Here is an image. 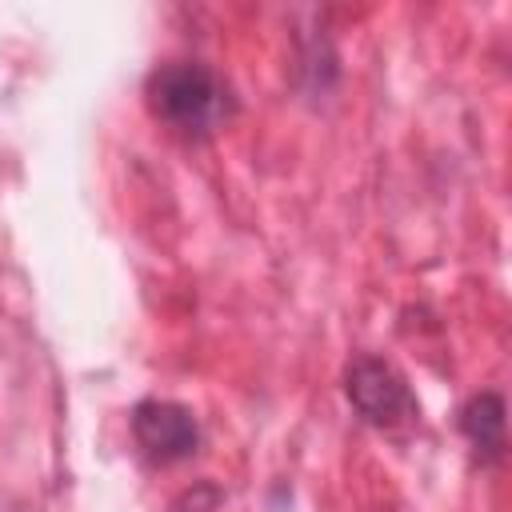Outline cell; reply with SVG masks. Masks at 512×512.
<instances>
[{"instance_id": "1", "label": "cell", "mask_w": 512, "mask_h": 512, "mask_svg": "<svg viewBox=\"0 0 512 512\" xmlns=\"http://www.w3.org/2000/svg\"><path fill=\"white\" fill-rule=\"evenodd\" d=\"M144 100H148V112L164 128L192 136V140L212 136L228 116L224 80L196 60H168L152 68L144 84Z\"/></svg>"}, {"instance_id": "2", "label": "cell", "mask_w": 512, "mask_h": 512, "mask_svg": "<svg viewBox=\"0 0 512 512\" xmlns=\"http://www.w3.org/2000/svg\"><path fill=\"white\" fill-rule=\"evenodd\" d=\"M344 392L348 404L376 428H396L420 412L404 376L380 356H356L344 372Z\"/></svg>"}, {"instance_id": "3", "label": "cell", "mask_w": 512, "mask_h": 512, "mask_svg": "<svg viewBox=\"0 0 512 512\" xmlns=\"http://www.w3.org/2000/svg\"><path fill=\"white\" fill-rule=\"evenodd\" d=\"M132 436L144 448V456L160 460V464H176L188 460L200 448V424L192 416V408L176 404V400H140L132 408Z\"/></svg>"}, {"instance_id": "4", "label": "cell", "mask_w": 512, "mask_h": 512, "mask_svg": "<svg viewBox=\"0 0 512 512\" xmlns=\"http://www.w3.org/2000/svg\"><path fill=\"white\" fill-rule=\"evenodd\" d=\"M504 424H508V416H504V396L500 392H480L460 408V432L476 448L480 464H500L504 460V448H508Z\"/></svg>"}]
</instances>
